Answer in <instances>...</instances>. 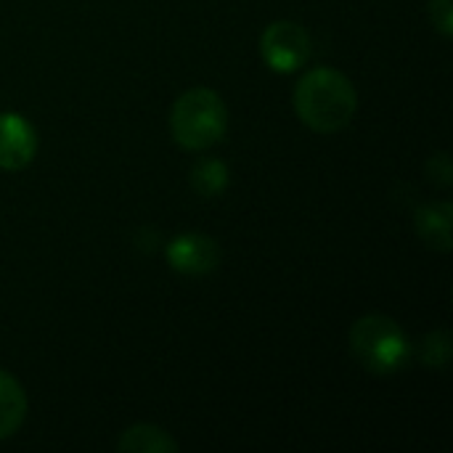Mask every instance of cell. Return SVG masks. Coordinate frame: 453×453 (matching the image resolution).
<instances>
[{"mask_svg":"<svg viewBox=\"0 0 453 453\" xmlns=\"http://www.w3.org/2000/svg\"><path fill=\"white\" fill-rule=\"evenodd\" d=\"M260 53L273 72H297L311 58V35L297 21H273L260 37Z\"/></svg>","mask_w":453,"mask_h":453,"instance_id":"277c9868","label":"cell"},{"mask_svg":"<svg viewBox=\"0 0 453 453\" xmlns=\"http://www.w3.org/2000/svg\"><path fill=\"white\" fill-rule=\"evenodd\" d=\"M228 183V170L223 162L218 159H204L194 167V186L196 191H202L204 196H215L226 188Z\"/></svg>","mask_w":453,"mask_h":453,"instance_id":"30bf717a","label":"cell"},{"mask_svg":"<svg viewBox=\"0 0 453 453\" xmlns=\"http://www.w3.org/2000/svg\"><path fill=\"white\" fill-rule=\"evenodd\" d=\"M37 135L29 119L16 111L0 114V170H21L35 159Z\"/></svg>","mask_w":453,"mask_h":453,"instance_id":"8992f818","label":"cell"},{"mask_svg":"<svg viewBox=\"0 0 453 453\" xmlns=\"http://www.w3.org/2000/svg\"><path fill=\"white\" fill-rule=\"evenodd\" d=\"M453 0H430V19L443 37L453 35Z\"/></svg>","mask_w":453,"mask_h":453,"instance_id":"8fae6325","label":"cell"},{"mask_svg":"<svg viewBox=\"0 0 453 453\" xmlns=\"http://www.w3.org/2000/svg\"><path fill=\"white\" fill-rule=\"evenodd\" d=\"M117 449L122 453H175L178 451V443L170 438L167 430L157 427V425H133L127 427L119 441H117Z\"/></svg>","mask_w":453,"mask_h":453,"instance_id":"9c48e42d","label":"cell"},{"mask_svg":"<svg viewBox=\"0 0 453 453\" xmlns=\"http://www.w3.org/2000/svg\"><path fill=\"white\" fill-rule=\"evenodd\" d=\"M167 263L183 276H204L218 268L220 247L204 234H180L167 244Z\"/></svg>","mask_w":453,"mask_h":453,"instance_id":"5b68a950","label":"cell"},{"mask_svg":"<svg viewBox=\"0 0 453 453\" xmlns=\"http://www.w3.org/2000/svg\"><path fill=\"white\" fill-rule=\"evenodd\" d=\"M350 353L356 361L377 377L401 372L411 358V345L403 329L388 316H364L350 326Z\"/></svg>","mask_w":453,"mask_h":453,"instance_id":"3957f363","label":"cell"},{"mask_svg":"<svg viewBox=\"0 0 453 453\" xmlns=\"http://www.w3.org/2000/svg\"><path fill=\"white\" fill-rule=\"evenodd\" d=\"M27 417V393L5 372H0V441L19 433Z\"/></svg>","mask_w":453,"mask_h":453,"instance_id":"ba28073f","label":"cell"},{"mask_svg":"<svg viewBox=\"0 0 453 453\" xmlns=\"http://www.w3.org/2000/svg\"><path fill=\"white\" fill-rule=\"evenodd\" d=\"M358 109L356 85L334 66H319L300 77L295 88V111L316 133L345 130Z\"/></svg>","mask_w":453,"mask_h":453,"instance_id":"6da1fadb","label":"cell"},{"mask_svg":"<svg viewBox=\"0 0 453 453\" xmlns=\"http://www.w3.org/2000/svg\"><path fill=\"white\" fill-rule=\"evenodd\" d=\"M228 130L226 101L212 88H191L180 93L170 111V133L186 151H204L223 141Z\"/></svg>","mask_w":453,"mask_h":453,"instance_id":"7a4b0ae2","label":"cell"},{"mask_svg":"<svg viewBox=\"0 0 453 453\" xmlns=\"http://www.w3.org/2000/svg\"><path fill=\"white\" fill-rule=\"evenodd\" d=\"M451 218L453 210L449 202L425 204L417 212V231L422 242L438 252H449L451 250Z\"/></svg>","mask_w":453,"mask_h":453,"instance_id":"52a82bcc","label":"cell"}]
</instances>
